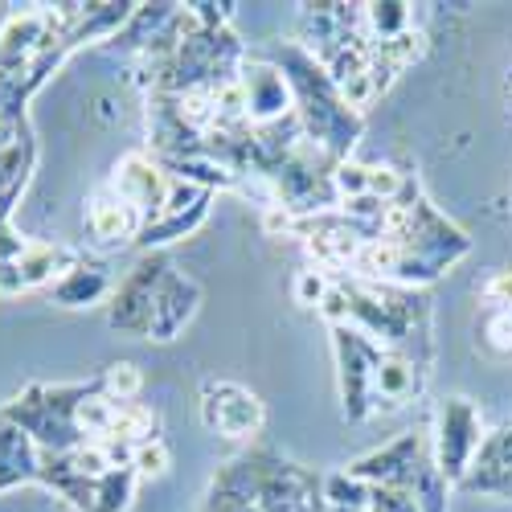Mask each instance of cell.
Returning a JSON list of instances; mask_svg holds the SVG:
<instances>
[{"label":"cell","instance_id":"25","mask_svg":"<svg viewBox=\"0 0 512 512\" xmlns=\"http://www.w3.org/2000/svg\"><path fill=\"white\" fill-rule=\"evenodd\" d=\"M377 99H381V91L373 87L369 70H365V74H357L353 82H345V87H340V103H345L349 111H357V115H365V111H369Z\"/></svg>","mask_w":512,"mask_h":512},{"label":"cell","instance_id":"9","mask_svg":"<svg viewBox=\"0 0 512 512\" xmlns=\"http://www.w3.org/2000/svg\"><path fill=\"white\" fill-rule=\"evenodd\" d=\"M197 304H201V283L173 267L164 275V283L156 287L148 340H177V332L197 316Z\"/></svg>","mask_w":512,"mask_h":512},{"label":"cell","instance_id":"10","mask_svg":"<svg viewBox=\"0 0 512 512\" xmlns=\"http://www.w3.org/2000/svg\"><path fill=\"white\" fill-rule=\"evenodd\" d=\"M238 78H242L246 99H250V123H271V119H283L295 111V95H291L287 78L275 62L246 58Z\"/></svg>","mask_w":512,"mask_h":512},{"label":"cell","instance_id":"21","mask_svg":"<svg viewBox=\"0 0 512 512\" xmlns=\"http://www.w3.org/2000/svg\"><path fill=\"white\" fill-rule=\"evenodd\" d=\"M168 467H173V451H168L164 439H148V443H140L136 455H132V472H136L140 480H156V476L168 472Z\"/></svg>","mask_w":512,"mask_h":512},{"label":"cell","instance_id":"22","mask_svg":"<svg viewBox=\"0 0 512 512\" xmlns=\"http://www.w3.org/2000/svg\"><path fill=\"white\" fill-rule=\"evenodd\" d=\"M332 193H336V201L365 197V193H369V164L340 160V164L332 168Z\"/></svg>","mask_w":512,"mask_h":512},{"label":"cell","instance_id":"19","mask_svg":"<svg viewBox=\"0 0 512 512\" xmlns=\"http://www.w3.org/2000/svg\"><path fill=\"white\" fill-rule=\"evenodd\" d=\"M373 484L349 476V472H332L324 476V508H369Z\"/></svg>","mask_w":512,"mask_h":512},{"label":"cell","instance_id":"2","mask_svg":"<svg viewBox=\"0 0 512 512\" xmlns=\"http://www.w3.org/2000/svg\"><path fill=\"white\" fill-rule=\"evenodd\" d=\"M484 443V426H480V410L467 398H443L435 410V431H431V455L439 476L459 488L463 476L472 472V463L480 455Z\"/></svg>","mask_w":512,"mask_h":512},{"label":"cell","instance_id":"7","mask_svg":"<svg viewBox=\"0 0 512 512\" xmlns=\"http://www.w3.org/2000/svg\"><path fill=\"white\" fill-rule=\"evenodd\" d=\"M168 271H173V263H168L164 254H148V259H140L136 271H127V279L115 287L107 324L119 328V332H132V336H148L152 300H156V287L164 283Z\"/></svg>","mask_w":512,"mask_h":512},{"label":"cell","instance_id":"11","mask_svg":"<svg viewBox=\"0 0 512 512\" xmlns=\"http://www.w3.org/2000/svg\"><path fill=\"white\" fill-rule=\"evenodd\" d=\"M87 230L107 246H136L144 218L111 185H99L87 201Z\"/></svg>","mask_w":512,"mask_h":512},{"label":"cell","instance_id":"4","mask_svg":"<svg viewBox=\"0 0 512 512\" xmlns=\"http://www.w3.org/2000/svg\"><path fill=\"white\" fill-rule=\"evenodd\" d=\"M431 439H426L422 431H406L402 439H394L390 447H381V451H369L361 459H353L345 472L373 484V488H406L418 480V472L426 463H431Z\"/></svg>","mask_w":512,"mask_h":512},{"label":"cell","instance_id":"1","mask_svg":"<svg viewBox=\"0 0 512 512\" xmlns=\"http://www.w3.org/2000/svg\"><path fill=\"white\" fill-rule=\"evenodd\" d=\"M275 66L283 70L287 87L295 95V111H300L304 136L324 156H332L336 164L349 160V152L361 136V115L340 103V91L332 87L324 66L300 46V41H283V46L275 50Z\"/></svg>","mask_w":512,"mask_h":512},{"label":"cell","instance_id":"18","mask_svg":"<svg viewBox=\"0 0 512 512\" xmlns=\"http://www.w3.org/2000/svg\"><path fill=\"white\" fill-rule=\"evenodd\" d=\"M361 9H365V33L373 41H390L414 25V5H402V0H381V5H361Z\"/></svg>","mask_w":512,"mask_h":512},{"label":"cell","instance_id":"26","mask_svg":"<svg viewBox=\"0 0 512 512\" xmlns=\"http://www.w3.org/2000/svg\"><path fill=\"white\" fill-rule=\"evenodd\" d=\"M484 336H488V345L496 353H512V312L504 308H492L484 316Z\"/></svg>","mask_w":512,"mask_h":512},{"label":"cell","instance_id":"3","mask_svg":"<svg viewBox=\"0 0 512 512\" xmlns=\"http://www.w3.org/2000/svg\"><path fill=\"white\" fill-rule=\"evenodd\" d=\"M332 353H336V386H340V414L349 422L369 418V386H373V369L381 365L386 349L369 340L365 332L336 324L332 328Z\"/></svg>","mask_w":512,"mask_h":512},{"label":"cell","instance_id":"27","mask_svg":"<svg viewBox=\"0 0 512 512\" xmlns=\"http://www.w3.org/2000/svg\"><path fill=\"white\" fill-rule=\"evenodd\" d=\"M369 508L373 512H418L414 496L406 488H373L369 492Z\"/></svg>","mask_w":512,"mask_h":512},{"label":"cell","instance_id":"14","mask_svg":"<svg viewBox=\"0 0 512 512\" xmlns=\"http://www.w3.org/2000/svg\"><path fill=\"white\" fill-rule=\"evenodd\" d=\"M87 250H74V246H62V242H29L25 259L17 263L21 267V279H25V291L33 287H54L70 267L82 263Z\"/></svg>","mask_w":512,"mask_h":512},{"label":"cell","instance_id":"29","mask_svg":"<svg viewBox=\"0 0 512 512\" xmlns=\"http://www.w3.org/2000/svg\"><path fill=\"white\" fill-rule=\"evenodd\" d=\"M29 250V238L13 230V222H0V263H21Z\"/></svg>","mask_w":512,"mask_h":512},{"label":"cell","instance_id":"5","mask_svg":"<svg viewBox=\"0 0 512 512\" xmlns=\"http://www.w3.org/2000/svg\"><path fill=\"white\" fill-rule=\"evenodd\" d=\"M201 422L222 439H254L263 431V402L238 381H205L201 386Z\"/></svg>","mask_w":512,"mask_h":512},{"label":"cell","instance_id":"13","mask_svg":"<svg viewBox=\"0 0 512 512\" xmlns=\"http://www.w3.org/2000/svg\"><path fill=\"white\" fill-rule=\"evenodd\" d=\"M37 443L21 431L13 418L0 414V492H13L21 484H37Z\"/></svg>","mask_w":512,"mask_h":512},{"label":"cell","instance_id":"15","mask_svg":"<svg viewBox=\"0 0 512 512\" xmlns=\"http://www.w3.org/2000/svg\"><path fill=\"white\" fill-rule=\"evenodd\" d=\"M205 213H209V197H205L201 205L185 209V213H164V218H156L152 226L140 230L136 246H140V250H160V246H168V242H177V238L193 234V230L205 222Z\"/></svg>","mask_w":512,"mask_h":512},{"label":"cell","instance_id":"24","mask_svg":"<svg viewBox=\"0 0 512 512\" xmlns=\"http://www.w3.org/2000/svg\"><path fill=\"white\" fill-rule=\"evenodd\" d=\"M328 287H332L328 271L308 267V271L295 275V300H300L304 308H320V304H324V295H328Z\"/></svg>","mask_w":512,"mask_h":512},{"label":"cell","instance_id":"12","mask_svg":"<svg viewBox=\"0 0 512 512\" xmlns=\"http://www.w3.org/2000/svg\"><path fill=\"white\" fill-rule=\"evenodd\" d=\"M115 275L103 259H95V254H82V263L70 267L54 287H50V300L58 308H95L103 300H111L115 295Z\"/></svg>","mask_w":512,"mask_h":512},{"label":"cell","instance_id":"6","mask_svg":"<svg viewBox=\"0 0 512 512\" xmlns=\"http://www.w3.org/2000/svg\"><path fill=\"white\" fill-rule=\"evenodd\" d=\"M107 185L140 213L144 226H152L164 213L168 193H173V173H168V168L156 156H148V152H127L115 164V173H111Z\"/></svg>","mask_w":512,"mask_h":512},{"label":"cell","instance_id":"17","mask_svg":"<svg viewBox=\"0 0 512 512\" xmlns=\"http://www.w3.org/2000/svg\"><path fill=\"white\" fill-rule=\"evenodd\" d=\"M422 54H426V33H422L418 25H410V29H402V33L390 37V41H373V54H369V58L386 62L394 74H402V70H410Z\"/></svg>","mask_w":512,"mask_h":512},{"label":"cell","instance_id":"16","mask_svg":"<svg viewBox=\"0 0 512 512\" xmlns=\"http://www.w3.org/2000/svg\"><path fill=\"white\" fill-rule=\"evenodd\" d=\"M136 484H140V476L132 472V467H111L107 476L95 480L91 512H127V504H132V496H136Z\"/></svg>","mask_w":512,"mask_h":512},{"label":"cell","instance_id":"20","mask_svg":"<svg viewBox=\"0 0 512 512\" xmlns=\"http://www.w3.org/2000/svg\"><path fill=\"white\" fill-rule=\"evenodd\" d=\"M99 386H103V394L115 398V402H136L140 390H144V373H140L132 361H115V365H107V369L99 373Z\"/></svg>","mask_w":512,"mask_h":512},{"label":"cell","instance_id":"28","mask_svg":"<svg viewBox=\"0 0 512 512\" xmlns=\"http://www.w3.org/2000/svg\"><path fill=\"white\" fill-rule=\"evenodd\" d=\"M484 300H488L492 308L512 312V271H496V275L484 283Z\"/></svg>","mask_w":512,"mask_h":512},{"label":"cell","instance_id":"8","mask_svg":"<svg viewBox=\"0 0 512 512\" xmlns=\"http://www.w3.org/2000/svg\"><path fill=\"white\" fill-rule=\"evenodd\" d=\"M431 365H422L406 353H386L381 365L373 369V386H369V414H394L422 398Z\"/></svg>","mask_w":512,"mask_h":512},{"label":"cell","instance_id":"23","mask_svg":"<svg viewBox=\"0 0 512 512\" xmlns=\"http://www.w3.org/2000/svg\"><path fill=\"white\" fill-rule=\"evenodd\" d=\"M406 181H410V173H398L394 164H369V193L377 201H398Z\"/></svg>","mask_w":512,"mask_h":512}]
</instances>
